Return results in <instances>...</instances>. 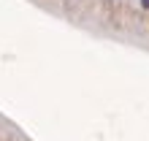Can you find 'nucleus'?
<instances>
[{"mask_svg": "<svg viewBox=\"0 0 149 141\" xmlns=\"http://www.w3.org/2000/svg\"><path fill=\"white\" fill-rule=\"evenodd\" d=\"M0 141H33V138L24 133L11 117H6V114L0 111Z\"/></svg>", "mask_w": 149, "mask_h": 141, "instance_id": "f257e3e1", "label": "nucleus"}]
</instances>
